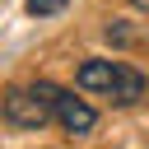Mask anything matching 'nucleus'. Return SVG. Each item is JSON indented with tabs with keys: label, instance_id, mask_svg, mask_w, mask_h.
<instances>
[{
	"label": "nucleus",
	"instance_id": "obj_1",
	"mask_svg": "<svg viewBox=\"0 0 149 149\" xmlns=\"http://www.w3.org/2000/svg\"><path fill=\"white\" fill-rule=\"evenodd\" d=\"M74 84H79L84 93H93V98L116 102V107L140 102V98H144V88H149V79H144L140 70H130V65H121V61H102V56L84 61V65L74 70Z\"/></svg>",
	"mask_w": 149,
	"mask_h": 149
},
{
	"label": "nucleus",
	"instance_id": "obj_2",
	"mask_svg": "<svg viewBox=\"0 0 149 149\" xmlns=\"http://www.w3.org/2000/svg\"><path fill=\"white\" fill-rule=\"evenodd\" d=\"M61 116V88L37 79V84H19L5 93V121L14 130H42Z\"/></svg>",
	"mask_w": 149,
	"mask_h": 149
},
{
	"label": "nucleus",
	"instance_id": "obj_3",
	"mask_svg": "<svg viewBox=\"0 0 149 149\" xmlns=\"http://www.w3.org/2000/svg\"><path fill=\"white\" fill-rule=\"evenodd\" d=\"M56 121H61L70 135H88V130L98 126V112H93L84 98H74V93H65V88H61V116H56Z\"/></svg>",
	"mask_w": 149,
	"mask_h": 149
},
{
	"label": "nucleus",
	"instance_id": "obj_4",
	"mask_svg": "<svg viewBox=\"0 0 149 149\" xmlns=\"http://www.w3.org/2000/svg\"><path fill=\"white\" fill-rule=\"evenodd\" d=\"M70 0H28V14H37V19H47V14H61Z\"/></svg>",
	"mask_w": 149,
	"mask_h": 149
}]
</instances>
